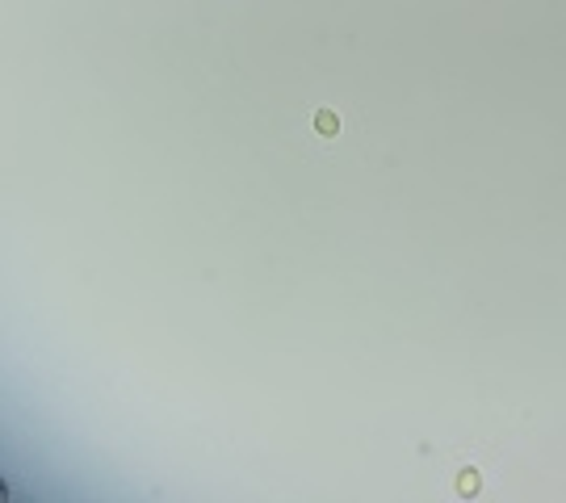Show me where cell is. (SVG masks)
Wrapping results in <instances>:
<instances>
[{"mask_svg": "<svg viewBox=\"0 0 566 503\" xmlns=\"http://www.w3.org/2000/svg\"><path fill=\"white\" fill-rule=\"evenodd\" d=\"M311 126H314V135H319V139L331 143L336 135H340V113H336V110H314Z\"/></svg>", "mask_w": 566, "mask_h": 503, "instance_id": "6da1fadb", "label": "cell"}]
</instances>
